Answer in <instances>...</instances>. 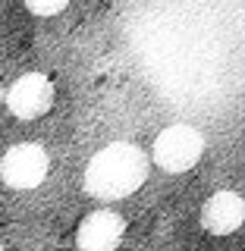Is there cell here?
Masks as SVG:
<instances>
[{
  "label": "cell",
  "mask_w": 245,
  "mask_h": 251,
  "mask_svg": "<svg viewBox=\"0 0 245 251\" xmlns=\"http://www.w3.org/2000/svg\"><path fill=\"white\" fill-rule=\"evenodd\" d=\"M148 157L132 141H110L85 167V192L101 201H120L145 185Z\"/></svg>",
  "instance_id": "obj_1"
},
{
  "label": "cell",
  "mask_w": 245,
  "mask_h": 251,
  "mask_svg": "<svg viewBox=\"0 0 245 251\" xmlns=\"http://www.w3.org/2000/svg\"><path fill=\"white\" fill-rule=\"evenodd\" d=\"M201 154H204V135L195 129V126H186V123L161 129V135L154 138V148H151L154 163L163 173L192 170L195 163L201 160Z\"/></svg>",
  "instance_id": "obj_2"
},
{
  "label": "cell",
  "mask_w": 245,
  "mask_h": 251,
  "mask_svg": "<svg viewBox=\"0 0 245 251\" xmlns=\"http://www.w3.org/2000/svg\"><path fill=\"white\" fill-rule=\"evenodd\" d=\"M47 170H51V160H47V151L35 141H22V145H13L10 151L0 157V179H3L10 188H38L44 182Z\"/></svg>",
  "instance_id": "obj_3"
},
{
  "label": "cell",
  "mask_w": 245,
  "mask_h": 251,
  "mask_svg": "<svg viewBox=\"0 0 245 251\" xmlns=\"http://www.w3.org/2000/svg\"><path fill=\"white\" fill-rule=\"evenodd\" d=\"M3 104L19 120H38L54 107V82L44 73H26L10 85L3 94Z\"/></svg>",
  "instance_id": "obj_4"
},
{
  "label": "cell",
  "mask_w": 245,
  "mask_h": 251,
  "mask_svg": "<svg viewBox=\"0 0 245 251\" xmlns=\"http://www.w3.org/2000/svg\"><path fill=\"white\" fill-rule=\"evenodd\" d=\"M126 235V220L116 210H94L79 223L76 245L79 251H116Z\"/></svg>",
  "instance_id": "obj_5"
},
{
  "label": "cell",
  "mask_w": 245,
  "mask_h": 251,
  "mask_svg": "<svg viewBox=\"0 0 245 251\" xmlns=\"http://www.w3.org/2000/svg\"><path fill=\"white\" fill-rule=\"evenodd\" d=\"M245 220V201L239 192H217L201 207V226L211 235H230Z\"/></svg>",
  "instance_id": "obj_6"
},
{
  "label": "cell",
  "mask_w": 245,
  "mask_h": 251,
  "mask_svg": "<svg viewBox=\"0 0 245 251\" xmlns=\"http://www.w3.org/2000/svg\"><path fill=\"white\" fill-rule=\"evenodd\" d=\"M26 6L35 16H57L69 6V0H26Z\"/></svg>",
  "instance_id": "obj_7"
},
{
  "label": "cell",
  "mask_w": 245,
  "mask_h": 251,
  "mask_svg": "<svg viewBox=\"0 0 245 251\" xmlns=\"http://www.w3.org/2000/svg\"><path fill=\"white\" fill-rule=\"evenodd\" d=\"M3 94H6V88H3V82H0V104H3Z\"/></svg>",
  "instance_id": "obj_8"
},
{
  "label": "cell",
  "mask_w": 245,
  "mask_h": 251,
  "mask_svg": "<svg viewBox=\"0 0 245 251\" xmlns=\"http://www.w3.org/2000/svg\"><path fill=\"white\" fill-rule=\"evenodd\" d=\"M0 251H3V245H0Z\"/></svg>",
  "instance_id": "obj_9"
}]
</instances>
